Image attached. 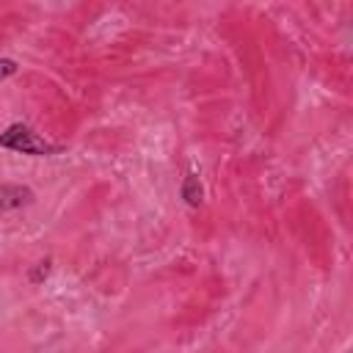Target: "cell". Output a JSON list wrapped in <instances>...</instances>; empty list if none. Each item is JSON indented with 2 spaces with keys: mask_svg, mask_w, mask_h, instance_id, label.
<instances>
[{
  "mask_svg": "<svg viewBox=\"0 0 353 353\" xmlns=\"http://www.w3.org/2000/svg\"><path fill=\"white\" fill-rule=\"evenodd\" d=\"M0 146L8 149V152H17V154H30V157H47V154H58L61 146L58 143H50L44 141L39 132H33L28 124H8L3 132H0Z\"/></svg>",
  "mask_w": 353,
  "mask_h": 353,
  "instance_id": "6da1fadb",
  "label": "cell"
},
{
  "mask_svg": "<svg viewBox=\"0 0 353 353\" xmlns=\"http://www.w3.org/2000/svg\"><path fill=\"white\" fill-rule=\"evenodd\" d=\"M33 204V190L28 185H14V182H0V210H19Z\"/></svg>",
  "mask_w": 353,
  "mask_h": 353,
  "instance_id": "7a4b0ae2",
  "label": "cell"
},
{
  "mask_svg": "<svg viewBox=\"0 0 353 353\" xmlns=\"http://www.w3.org/2000/svg\"><path fill=\"white\" fill-rule=\"evenodd\" d=\"M179 193H182V199H185V204H188V207H199V204L204 201V188H201L199 174H193V171H190V174L182 179Z\"/></svg>",
  "mask_w": 353,
  "mask_h": 353,
  "instance_id": "3957f363",
  "label": "cell"
},
{
  "mask_svg": "<svg viewBox=\"0 0 353 353\" xmlns=\"http://www.w3.org/2000/svg\"><path fill=\"white\" fill-rule=\"evenodd\" d=\"M50 270H52V259L50 256H44V259H39L33 268H30V273H28V279H30V284H41L47 276H50Z\"/></svg>",
  "mask_w": 353,
  "mask_h": 353,
  "instance_id": "277c9868",
  "label": "cell"
},
{
  "mask_svg": "<svg viewBox=\"0 0 353 353\" xmlns=\"http://www.w3.org/2000/svg\"><path fill=\"white\" fill-rule=\"evenodd\" d=\"M17 72H19L17 61H11V58H0V80H6V77H14Z\"/></svg>",
  "mask_w": 353,
  "mask_h": 353,
  "instance_id": "5b68a950",
  "label": "cell"
}]
</instances>
